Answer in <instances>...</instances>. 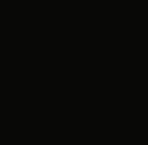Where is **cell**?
<instances>
[]
</instances>
